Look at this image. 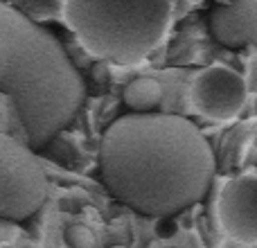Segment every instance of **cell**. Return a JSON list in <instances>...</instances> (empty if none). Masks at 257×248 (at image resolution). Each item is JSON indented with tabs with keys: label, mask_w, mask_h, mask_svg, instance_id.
I'll return each mask as SVG.
<instances>
[{
	"label": "cell",
	"mask_w": 257,
	"mask_h": 248,
	"mask_svg": "<svg viewBox=\"0 0 257 248\" xmlns=\"http://www.w3.org/2000/svg\"><path fill=\"white\" fill-rule=\"evenodd\" d=\"M99 176L113 199L147 217L196 205L214 178V154L194 122L174 113H128L104 131Z\"/></svg>",
	"instance_id": "1"
},
{
	"label": "cell",
	"mask_w": 257,
	"mask_h": 248,
	"mask_svg": "<svg viewBox=\"0 0 257 248\" xmlns=\"http://www.w3.org/2000/svg\"><path fill=\"white\" fill-rule=\"evenodd\" d=\"M0 95L23 142L43 149L75 120L86 84L54 34L0 0Z\"/></svg>",
	"instance_id": "2"
},
{
	"label": "cell",
	"mask_w": 257,
	"mask_h": 248,
	"mask_svg": "<svg viewBox=\"0 0 257 248\" xmlns=\"http://www.w3.org/2000/svg\"><path fill=\"white\" fill-rule=\"evenodd\" d=\"M63 18L90 54L138 66L167 36L172 0H66Z\"/></svg>",
	"instance_id": "3"
},
{
	"label": "cell",
	"mask_w": 257,
	"mask_h": 248,
	"mask_svg": "<svg viewBox=\"0 0 257 248\" xmlns=\"http://www.w3.org/2000/svg\"><path fill=\"white\" fill-rule=\"evenodd\" d=\"M48 196V176L27 142L0 133V219H30Z\"/></svg>",
	"instance_id": "4"
},
{
	"label": "cell",
	"mask_w": 257,
	"mask_h": 248,
	"mask_svg": "<svg viewBox=\"0 0 257 248\" xmlns=\"http://www.w3.org/2000/svg\"><path fill=\"white\" fill-rule=\"evenodd\" d=\"M248 97L241 75L226 66H210L194 77L190 86V104L199 115L212 122H228L239 115Z\"/></svg>",
	"instance_id": "5"
},
{
	"label": "cell",
	"mask_w": 257,
	"mask_h": 248,
	"mask_svg": "<svg viewBox=\"0 0 257 248\" xmlns=\"http://www.w3.org/2000/svg\"><path fill=\"white\" fill-rule=\"evenodd\" d=\"M219 223L230 239L257 244V178L232 176L219 192Z\"/></svg>",
	"instance_id": "6"
},
{
	"label": "cell",
	"mask_w": 257,
	"mask_h": 248,
	"mask_svg": "<svg viewBox=\"0 0 257 248\" xmlns=\"http://www.w3.org/2000/svg\"><path fill=\"white\" fill-rule=\"evenodd\" d=\"M122 99L131 108V113H151L163 102V86L154 77H136L128 81Z\"/></svg>",
	"instance_id": "7"
},
{
	"label": "cell",
	"mask_w": 257,
	"mask_h": 248,
	"mask_svg": "<svg viewBox=\"0 0 257 248\" xmlns=\"http://www.w3.org/2000/svg\"><path fill=\"white\" fill-rule=\"evenodd\" d=\"M208 27L217 43L226 45V48H230V50L246 48V41H244V36H241L239 27H237L235 14H232L230 5H217L208 16Z\"/></svg>",
	"instance_id": "8"
},
{
	"label": "cell",
	"mask_w": 257,
	"mask_h": 248,
	"mask_svg": "<svg viewBox=\"0 0 257 248\" xmlns=\"http://www.w3.org/2000/svg\"><path fill=\"white\" fill-rule=\"evenodd\" d=\"M237 27L246 45H257V0H230Z\"/></svg>",
	"instance_id": "9"
},
{
	"label": "cell",
	"mask_w": 257,
	"mask_h": 248,
	"mask_svg": "<svg viewBox=\"0 0 257 248\" xmlns=\"http://www.w3.org/2000/svg\"><path fill=\"white\" fill-rule=\"evenodd\" d=\"M66 241L70 248H95L97 246V237L86 223H72L66 230Z\"/></svg>",
	"instance_id": "10"
},
{
	"label": "cell",
	"mask_w": 257,
	"mask_h": 248,
	"mask_svg": "<svg viewBox=\"0 0 257 248\" xmlns=\"http://www.w3.org/2000/svg\"><path fill=\"white\" fill-rule=\"evenodd\" d=\"M111 248H126V246H111Z\"/></svg>",
	"instance_id": "11"
},
{
	"label": "cell",
	"mask_w": 257,
	"mask_h": 248,
	"mask_svg": "<svg viewBox=\"0 0 257 248\" xmlns=\"http://www.w3.org/2000/svg\"><path fill=\"white\" fill-rule=\"evenodd\" d=\"M192 3H199V0H192Z\"/></svg>",
	"instance_id": "12"
}]
</instances>
